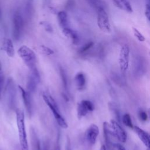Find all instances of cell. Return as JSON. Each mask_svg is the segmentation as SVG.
Listing matches in <instances>:
<instances>
[{"mask_svg": "<svg viewBox=\"0 0 150 150\" xmlns=\"http://www.w3.org/2000/svg\"><path fill=\"white\" fill-rule=\"evenodd\" d=\"M0 150H1V149H0Z\"/></svg>", "mask_w": 150, "mask_h": 150, "instance_id": "38", "label": "cell"}, {"mask_svg": "<svg viewBox=\"0 0 150 150\" xmlns=\"http://www.w3.org/2000/svg\"><path fill=\"white\" fill-rule=\"evenodd\" d=\"M42 97L45 103L50 109L57 124L62 128H64V129L67 128L68 127L67 123L65 119L62 115L60 112L59 108L58 107V105L56 101L54 100V99L52 97V96L50 94L46 92L43 93Z\"/></svg>", "mask_w": 150, "mask_h": 150, "instance_id": "2", "label": "cell"}, {"mask_svg": "<svg viewBox=\"0 0 150 150\" xmlns=\"http://www.w3.org/2000/svg\"><path fill=\"white\" fill-rule=\"evenodd\" d=\"M103 131H104V135L105 138V141L107 146H109L110 145V135L112 134L111 130L110 129V124L107 122H104L103 123Z\"/></svg>", "mask_w": 150, "mask_h": 150, "instance_id": "20", "label": "cell"}, {"mask_svg": "<svg viewBox=\"0 0 150 150\" xmlns=\"http://www.w3.org/2000/svg\"><path fill=\"white\" fill-rule=\"evenodd\" d=\"M132 32H133L134 36L138 41L142 42L145 40V38L144 36L136 28H132Z\"/></svg>", "mask_w": 150, "mask_h": 150, "instance_id": "26", "label": "cell"}, {"mask_svg": "<svg viewBox=\"0 0 150 150\" xmlns=\"http://www.w3.org/2000/svg\"><path fill=\"white\" fill-rule=\"evenodd\" d=\"M138 115H139V117L140 120L142 121H146V120L148 119V115L146 113V112H145L144 111L140 110L139 111Z\"/></svg>", "mask_w": 150, "mask_h": 150, "instance_id": "29", "label": "cell"}, {"mask_svg": "<svg viewBox=\"0 0 150 150\" xmlns=\"http://www.w3.org/2000/svg\"><path fill=\"white\" fill-rule=\"evenodd\" d=\"M2 49L4 50L6 54L10 57H13L15 55V49L13 43L10 39H5L3 43Z\"/></svg>", "mask_w": 150, "mask_h": 150, "instance_id": "15", "label": "cell"}, {"mask_svg": "<svg viewBox=\"0 0 150 150\" xmlns=\"http://www.w3.org/2000/svg\"><path fill=\"white\" fill-rule=\"evenodd\" d=\"M18 88L21 94L23 102L25 109L26 110L27 114L29 117H31L33 112V107H32V103L30 93L28 91H26L21 86H18Z\"/></svg>", "mask_w": 150, "mask_h": 150, "instance_id": "11", "label": "cell"}, {"mask_svg": "<svg viewBox=\"0 0 150 150\" xmlns=\"http://www.w3.org/2000/svg\"><path fill=\"white\" fill-rule=\"evenodd\" d=\"M0 15H1V11H0Z\"/></svg>", "mask_w": 150, "mask_h": 150, "instance_id": "37", "label": "cell"}, {"mask_svg": "<svg viewBox=\"0 0 150 150\" xmlns=\"http://www.w3.org/2000/svg\"><path fill=\"white\" fill-rule=\"evenodd\" d=\"M94 110L93 103L88 100H83L77 104V115L79 120L84 117L88 112L93 111Z\"/></svg>", "mask_w": 150, "mask_h": 150, "instance_id": "8", "label": "cell"}, {"mask_svg": "<svg viewBox=\"0 0 150 150\" xmlns=\"http://www.w3.org/2000/svg\"><path fill=\"white\" fill-rule=\"evenodd\" d=\"M148 150H149V149H148Z\"/></svg>", "mask_w": 150, "mask_h": 150, "instance_id": "39", "label": "cell"}, {"mask_svg": "<svg viewBox=\"0 0 150 150\" xmlns=\"http://www.w3.org/2000/svg\"><path fill=\"white\" fill-rule=\"evenodd\" d=\"M34 145H35V150H41L40 149V143L38 139L36 137V135H34Z\"/></svg>", "mask_w": 150, "mask_h": 150, "instance_id": "31", "label": "cell"}, {"mask_svg": "<svg viewBox=\"0 0 150 150\" xmlns=\"http://www.w3.org/2000/svg\"><path fill=\"white\" fill-rule=\"evenodd\" d=\"M110 127L114 136H115L121 142H126L127 134L117 121L112 119L111 120L110 122Z\"/></svg>", "mask_w": 150, "mask_h": 150, "instance_id": "9", "label": "cell"}, {"mask_svg": "<svg viewBox=\"0 0 150 150\" xmlns=\"http://www.w3.org/2000/svg\"><path fill=\"white\" fill-rule=\"evenodd\" d=\"M114 5L121 10L128 13H132L133 10L129 0H112Z\"/></svg>", "mask_w": 150, "mask_h": 150, "instance_id": "14", "label": "cell"}, {"mask_svg": "<svg viewBox=\"0 0 150 150\" xmlns=\"http://www.w3.org/2000/svg\"><path fill=\"white\" fill-rule=\"evenodd\" d=\"M57 19L60 26L62 29L69 27V21L67 15L64 11H60L57 13Z\"/></svg>", "mask_w": 150, "mask_h": 150, "instance_id": "19", "label": "cell"}, {"mask_svg": "<svg viewBox=\"0 0 150 150\" xmlns=\"http://www.w3.org/2000/svg\"><path fill=\"white\" fill-rule=\"evenodd\" d=\"M4 81H5V77H4V74L2 70V64H1V62H0V100L2 97V93L3 87H4Z\"/></svg>", "mask_w": 150, "mask_h": 150, "instance_id": "25", "label": "cell"}, {"mask_svg": "<svg viewBox=\"0 0 150 150\" xmlns=\"http://www.w3.org/2000/svg\"><path fill=\"white\" fill-rule=\"evenodd\" d=\"M18 54L28 67L30 71L38 69L36 67V54L31 49L27 46L23 45L18 50Z\"/></svg>", "mask_w": 150, "mask_h": 150, "instance_id": "3", "label": "cell"}, {"mask_svg": "<svg viewBox=\"0 0 150 150\" xmlns=\"http://www.w3.org/2000/svg\"><path fill=\"white\" fill-rule=\"evenodd\" d=\"M40 49L42 52L46 55H51L54 53V52L49 47L45 46H41Z\"/></svg>", "mask_w": 150, "mask_h": 150, "instance_id": "27", "label": "cell"}, {"mask_svg": "<svg viewBox=\"0 0 150 150\" xmlns=\"http://www.w3.org/2000/svg\"><path fill=\"white\" fill-rule=\"evenodd\" d=\"M100 150H106V146L104 145H101V146L100 147Z\"/></svg>", "mask_w": 150, "mask_h": 150, "instance_id": "33", "label": "cell"}, {"mask_svg": "<svg viewBox=\"0 0 150 150\" xmlns=\"http://www.w3.org/2000/svg\"><path fill=\"white\" fill-rule=\"evenodd\" d=\"M74 82L77 90H83L86 84V79L84 74L82 72L77 73L74 76Z\"/></svg>", "mask_w": 150, "mask_h": 150, "instance_id": "16", "label": "cell"}, {"mask_svg": "<svg viewBox=\"0 0 150 150\" xmlns=\"http://www.w3.org/2000/svg\"><path fill=\"white\" fill-rule=\"evenodd\" d=\"M97 13V22L99 29L103 32L110 33L111 32V25L108 13L105 8H100L96 11Z\"/></svg>", "mask_w": 150, "mask_h": 150, "instance_id": "5", "label": "cell"}, {"mask_svg": "<svg viewBox=\"0 0 150 150\" xmlns=\"http://www.w3.org/2000/svg\"><path fill=\"white\" fill-rule=\"evenodd\" d=\"M33 11V0H26L24 8V13L27 19L32 18Z\"/></svg>", "mask_w": 150, "mask_h": 150, "instance_id": "18", "label": "cell"}, {"mask_svg": "<svg viewBox=\"0 0 150 150\" xmlns=\"http://www.w3.org/2000/svg\"><path fill=\"white\" fill-rule=\"evenodd\" d=\"M40 81V75L38 69L30 71L27 82V89L29 93L34 92L38 84Z\"/></svg>", "mask_w": 150, "mask_h": 150, "instance_id": "12", "label": "cell"}, {"mask_svg": "<svg viewBox=\"0 0 150 150\" xmlns=\"http://www.w3.org/2000/svg\"><path fill=\"white\" fill-rule=\"evenodd\" d=\"M112 150H126L123 145L118 143H115L112 144Z\"/></svg>", "mask_w": 150, "mask_h": 150, "instance_id": "30", "label": "cell"}, {"mask_svg": "<svg viewBox=\"0 0 150 150\" xmlns=\"http://www.w3.org/2000/svg\"><path fill=\"white\" fill-rule=\"evenodd\" d=\"M13 37L15 40H19L22 36L23 26L24 20L22 15L19 10L16 11L13 16Z\"/></svg>", "mask_w": 150, "mask_h": 150, "instance_id": "4", "label": "cell"}, {"mask_svg": "<svg viewBox=\"0 0 150 150\" xmlns=\"http://www.w3.org/2000/svg\"><path fill=\"white\" fill-rule=\"evenodd\" d=\"M94 43L93 42H88L87 43H86V44H84L83 46H81L79 50V53L80 54H86L87 52H88L94 46Z\"/></svg>", "mask_w": 150, "mask_h": 150, "instance_id": "22", "label": "cell"}, {"mask_svg": "<svg viewBox=\"0 0 150 150\" xmlns=\"http://www.w3.org/2000/svg\"><path fill=\"white\" fill-rule=\"evenodd\" d=\"M98 134L99 128L98 126L94 124H92L86 130L84 137L87 142L90 145H93L96 142Z\"/></svg>", "mask_w": 150, "mask_h": 150, "instance_id": "10", "label": "cell"}, {"mask_svg": "<svg viewBox=\"0 0 150 150\" xmlns=\"http://www.w3.org/2000/svg\"><path fill=\"white\" fill-rule=\"evenodd\" d=\"M63 33L66 36H67V38H70L71 39L73 44H79L80 42V39L76 31L72 30L69 27H68L63 29Z\"/></svg>", "mask_w": 150, "mask_h": 150, "instance_id": "17", "label": "cell"}, {"mask_svg": "<svg viewBox=\"0 0 150 150\" xmlns=\"http://www.w3.org/2000/svg\"><path fill=\"white\" fill-rule=\"evenodd\" d=\"M16 120L21 150H29L27 134L25 124V114L22 110L20 108H17L16 110Z\"/></svg>", "mask_w": 150, "mask_h": 150, "instance_id": "1", "label": "cell"}, {"mask_svg": "<svg viewBox=\"0 0 150 150\" xmlns=\"http://www.w3.org/2000/svg\"><path fill=\"white\" fill-rule=\"evenodd\" d=\"M5 94L9 107L13 109L15 108L16 103V89L15 83L11 78L8 79L5 88Z\"/></svg>", "mask_w": 150, "mask_h": 150, "instance_id": "6", "label": "cell"}, {"mask_svg": "<svg viewBox=\"0 0 150 150\" xmlns=\"http://www.w3.org/2000/svg\"><path fill=\"white\" fill-rule=\"evenodd\" d=\"M122 121L123 124L125 125H126L127 127H128L130 128H134L131 118L129 114L127 113V114H125L124 115H123L122 118Z\"/></svg>", "mask_w": 150, "mask_h": 150, "instance_id": "23", "label": "cell"}, {"mask_svg": "<svg viewBox=\"0 0 150 150\" xmlns=\"http://www.w3.org/2000/svg\"><path fill=\"white\" fill-rule=\"evenodd\" d=\"M55 150H60V149H59V148L57 147V148H56Z\"/></svg>", "mask_w": 150, "mask_h": 150, "instance_id": "35", "label": "cell"}, {"mask_svg": "<svg viewBox=\"0 0 150 150\" xmlns=\"http://www.w3.org/2000/svg\"><path fill=\"white\" fill-rule=\"evenodd\" d=\"M129 53L130 50L128 45H124L121 47L118 56V63L121 70L123 72L125 71L128 68Z\"/></svg>", "mask_w": 150, "mask_h": 150, "instance_id": "7", "label": "cell"}, {"mask_svg": "<svg viewBox=\"0 0 150 150\" xmlns=\"http://www.w3.org/2000/svg\"><path fill=\"white\" fill-rule=\"evenodd\" d=\"M40 24L43 26L46 31H47L49 33L53 32V28H52V26L50 23H49L46 22H45V21H42V22H40Z\"/></svg>", "mask_w": 150, "mask_h": 150, "instance_id": "28", "label": "cell"}, {"mask_svg": "<svg viewBox=\"0 0 150 150\" xmlns=\"http://www.w3.org/2000/svg\"><path fill=\"white\" fill-rule=\"evenodd\" d=\"M145 15L148 20L150 22V9H145Z\"/></svg>", "mask_w": 150, "mask_h": 150, "instance_id": "32", "label": "cell"}, {"mask_svg": "<svg viewBox=\"0 0 150 150\" xmlns=\"http://www.w3.org/2000/svg\"><path fill=\"white\" fill-rule=\"evenodd\" d=\"M87 2L96 11L100 8H105V4L102 0H86Z\"/></svg>", "mask_w": 150, "mask_h": 150, "instance_id": "21", "label": "cell"}, {"mask_svg": "<svg viewBox=\"0 0 150 150\" xmlns=\"http://www.w3.org/2000/svg\"><path fill=\"white\" fill-rule=\"evenodd\" d=\"M149 56H150V52H149Z\"/></svg>", "mask_w": 150, "mask_h": 150, "instance_id": "36", "label": "cell"}, {"mask_svg": "<svg viewBox=\"0 0 150 150\" xmlns=\"http://www.w3.org/2000/svg\"><path fill=\"white\" fill-rule=\"evenodd\" d=\"M59 71H60V74L61 76V79L62 80V83H63V85L64 86V89L67 91V76L64 70V69L62 67H60L59 68Z\"/></svg>", "mask_w": 150, "mask_h": 150, "instance_id": "24", "label": "cell"}, {"mask_svg": "<svg viewBox=\"0 0 150 150\" xmlns=\"http://www.w3.org/2000/svg\"><path fill=\"white\" fill-rule=\"evenodd\" d=\"M134 129L144 145L150 149V135L138 126H134Z\"/></svg>", "mask_w": 150, "mask_h": 150, "instance_id": "13", "label": "cell"}, {"mask_svg": "<svg viewBox=\"0 0 150 150\" xmlns=\"http://www.w3.org/2000/svg\"><path fill=\"white\" fill-rule=\"evenodd\" d=\"M148 117L150 120V108H149L148 110Z\"/></svg>", "mask_w": 150, "mask_h": 150, "instance_id": "34", "label": "cell"}]
</instances>
